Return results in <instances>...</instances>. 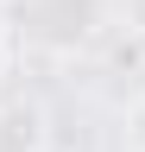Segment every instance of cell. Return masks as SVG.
Wrapping results in <instances>:
<instances>
[{
	"instance_id": "1",
	"label": "cell",
	"mask_w": 145,
	"mask_h": 152,
	"mask_svg": "<svg viewBox=\"0 0 145 152\" xmlns=\"http://www.w3.org/2000/svg\"><path fill=\"white\" fill-rule=\"evenodd\" d=\"M44 102L32 95H13L0 102V152H44Z\"/></svg>"
},
{
	"instance_id": "2",
	"label": "cell",
	"mask_w": 145,
	"mask_h": 152,
	"mask_svg": "<svg viewBox=\"0 0 145 152\" xmlns=\"http://www.w3.org/2000/svg\"><path fill=\"white\" fill-rule=\"evenodd\" d=\"M120 140H126V152H145V95H133V102H126Z\"/></svg>"
},
{
	"instance_id": "3",
	"label": "cell",
	"mask_w": 145,
	"mask_h": 152,
	"mask_svg": "<svg viewBox=\"0 0 145 152\" xmlns=\"http://www.w3.org/2000/svg\"><path fill=\"white\" fill-rule=\"evenodd\" d=\"M6 76H13V32L0 26V83H6Z\"/></svg>"
}]
</instances>
